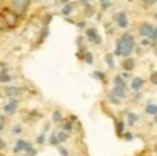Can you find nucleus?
Here are the masks:
<instances>
[{"label":"nucleus","mask_w":157,"mask_h":156,"mask_svg":"<svg viewBox=\"0 0 157 156\" xmlns=\"http://www.w3.org/2000/svg\"><path fill=\"white\" fill-rule=\"evenodd\" d=\"M0 17H2V20L5 22V25L8 26L9 31L17 30L18 25H20V20H22V17L18 16L15 11H13L9 6H2L0 8Z\"/></svg>","instance_id":"obj_1"},{"label":"nucleus","mask_w":157,"mask_h":156,"mask_svg":"<svg viewBox=\"0 0 157 156\" xmlns=\"http://www.w3.org/2000/svg\"><path fill=\"white\" fill-rule=\"evenodd\" d=\"M120 40V57H129L131 54L134 53L136 48V40H134V36L131 33H122L117 37Z\"/></svg>","instance_id":"obj_2"},{"label":"nucleus","mask_w":157,"mask_h":156,"mask_svg":"<svg viewBox=\"0 0 157 156\" xmlns=\"http://www.w3.org/2000/svg\"><path fill=\"white\" fill-rule=\"evenodd\" d=\"M83 31H85L83 36H85L86 42H89L91 45H94V47H102V45H103V37L100 36L97 26H88V28H85Z\"/></svg>","instance_id":"obj_3"},{"label":"nucleus","mask_w":157,"mask_h":156,"mask_svg":"<svg viewBox=\"0 0 157 156\" xmlns=\"http://www.w3.org/2000/svg\"><path fill=\"white\" fill-rule=\"evenodd\" d=\"M31 3H32V0H11V6L9 8H11L13 11H15L23 19L28 14V11H29Z\"/></svg>","instance_id":"obj_4"},{"label":"nucleus","mask_w":157,"mask_h":156,"mask_svg":"<svg viewBox=\"0 0 157 156\" xmlns=\"http://www.w3.org/2000/svg\"><path fill=\"white\" fill-rule=\"evenodd\" d=\"M113 22L116 23V26L119 30H126L128 26H129V19H128V14L125 11H117L113 14Z\"/></svg>","instance_id":"obj_5"},{"label":"nucleus","mask_w":157,"mask_h":156,"mask_svg":"<svg viewBox=\"0 0 157 156\" xmlns=\"http://www.w3.org/2000/svg\"><path fill=\"white\" fill-rule=\"evenodd\" d=\"M2 91H3V94H5L8 99H11V97H18V96H20L25 90H23L22 87H17V85H11V84H8V85H3Z\"/></svg>","instance_id":"obj_6"},{"label":"nucleus","mask_w":157,"mask_h":156,"mask_svg":"<svg viewBox=\"0 0 157 156\" xmlns=\"http://www.w3.org/2000/svg\"><path fill=\"white\" fill-rule=\"evenodd\" d=\"M18 108V97H11L8 102L3 105V114L5 116H14Z\"/></svg>","instance_id":"obj_7"},{"label":"nucleus","mask_w":157,"mask_h":156,"mask_svg":"<svg viewBox=\"0 0 157 156\" xmlns=\"http://www.w3.org/2000/svg\"><path fill=\"white\" fill-rule=\"evenodd\" d=\"M153 28L154 26L150 22H142L140 25H139V28H137V33H139L140 37H150L151 33H153Z\"/></svg>","instance_id":"obj_8"},{"label":"nucleus","mask_w":157,"mask_h":156,"mask_svg":"<svg viewBox=\"0 0 157 156\" xmlns=\"http://www.w3.org/2000/svg\"><path fill=\"white\" fill-rule=\"evenodd\" d=\"M49 26H42V28L39 30V37H37V43H35V47H40V45L45 43V40L49 37Z\"/></svg>","instance_id":"obj_9"},{"label":"nucleus","mask_w":157,"mask_h":156,"mask_svg":"<svg viewBox=\"0 0 157 156\" xmlns=\"http://www.w3.org/2000/svg\"><path fill=\"white\" fill-rule=\"evenodd\" d=\"M83 8V19H92V17L96 16V13H97V10H96V6L94 5H91V3H85L82 6Z\"/></svg>","instance_id":"obj_10"},{"label":"nucleus","mask_w":157,"mask_h":156,"mask_svg":"<svg viewBox=\"0 0 157 156\" xmlns=\"http://www.w3.org/2000/svg\"><path fill=\"white\" fill-rule=\"evenodd\" d=\"M136 65H137V60L134 59V57H123V60H122V70L123 71H133L134 68H136Z\"/></svg>","instance_id":"obj_11"},{"label":"nucleus","mask_w":157,"mask_h":156,"mask_svg":"<svg viewBox=\"0 0 157 156\" xmlns=\"http://www.w3.org/2000/svg\"><path fill=\"white\" fill-rule=\"evenodd\" d=\"M74 10H76V3L69 0L68 3H63V5H62V8H60V14H62L63 17H68V16H72Z\"/></svg>","instance_id":"obj_12"},{"label":"nucleus","mask_w":157,"mask_h":156,"mask_svg":"<svg viewBox=\"0 0 157 156\" xmlns=\"http://www.w3.org/2000/svg\"><path fill=\"white\" fill-rule=\"evenodd\" d=\"M113 96H116V97H119L120 100H123V99H126L128 97V93H126V88L125 87H113V90L109 91Z\"/></svg>","instance_id":"obj_13"},{"label":"nucleus","mask_w":157,"mask_h":156,"mask_svg":"<svg viewBox=\"0 0 157 156\" xmlns=\"http://www.w3.org/2000/svg\"><path fill=\"white\" fill-rule=\"evenodd\" d=\"M13 80H14V76L11 74V71L0 70V84L8 85V84H13Z\"/></svg>","instance_id":"obj_14"},{"label":"nucleus","mask_w":157,"mask_h":156,"mask_svg":"<svg viewBox=\"0 0 157 156\" xmlns=\"http://www.w3.org/2000/svg\"><path fill=\"white\" fill-rule=\"evenodd\" d=\"M143 84H145V79H142V77H131V82H129V87H131V90L133 91H140L142 90V87H143Z\"/></svg>","instance_id":"obj_15"},{"label":"nucleus","mask_w":157,"mask_h":156,"mask_svg":"<svg viewBox=\"0 0 157 156\" xmlns=\"http://www.w3.org/2000/svg\"><path fill=\"white\" fill-rule=\"evenodd\" d=\"M91 77L96 79L99 82H102V84H108V77H106V73L102 71V70H94L91 73Z\"/></svg>","instance_id":"obj_16"},{"label":"nucleus","mask_w":157,"mask_h":156,"mask_svg":"<svg viewBox=\"0 0 157 156\" xmlns=\"http://www.w3.org/2000/svg\"><path fill=\"white\" fill-rule=\"evenodd\" d=\"M29 142L25 141V139H17L15 145H14V153H25V150L28 149Z\"/></svg>","instance_id":"obj_17"},{"label":"nucleus","mask_w":157,"mask_h":156,"mask_svg":"<svg viewBox=\"0 0 157 156\" xmlns=\"http://www.w3.org/2000/svg\"><path fill=\"white\" fill-rule=\"evenodd\" d=\"M103 59H105V63H106V67L109 70H114L116 68V57H114L113 53H106Z\"/></svg>","instance_id":"obj_18"},{"label":"nucleus","mask_w":157,"mask_h":156,"mask_svg":"<svg viewBox=\"0 0 157 156\" xmlns=\"http://www.w3.org/2000/svg\"><path fill=\"white\" fill-rule=\"evenodd\" d=\"M60 130L66 131V133H72V130H74V122H71L69 119H65V121L60 122Z\"/></svg>","instance_id":"obj_19"},{"label":"nucleus","mask_w":157,"mask_h":156,"mask_svg":"<svg viewBox=\"0 0 157 156\" xmlns=\"http://www.w3.org/2000/svg\"><path fill=\"white\" fill-rule=\"evenodd\" d=\"M113 85H114V87H125V88L128 87V85H126V80H125L122 76H120V74H116V76L113 77Z\"/></svg>","instance_id":"obj_20"},{"label":"nucleus","mask_w":157,"mask_h":156,"mask_svg":"<svg viewBox=\"0 0 157 156\" xmlns=\"http://www.w3.org/2000/svg\"><path fill=\"white\" fill-rule=\"evenodd\" d=\"M145 113L150 114V116H154L157 114V104H153V102H148L145 105Z\"/></svg>","instance_id":"obj_21"},{"label":"nucleus","mask_w":157,"mask_h":156,"mask_svg":"<svg viewBox=\"0 0 157 156\" xmlns=\"http://www.w3.org/2000/svg\"><path fill=\"white\" fill-rule=\"evenodd\" d=\"M51 121H52L54 124H60V122L63 121V114H62L60 110H54L52 114H51Z\"/></svg>","instance_id":"obj_22"},{"label":"nucleus","mask_w":157,"mask_h":156,"mask_svg":"<svg viewBox=\"0 0 157 156\" xmlns=\"http://www.w3.org/2000/svg\"><path fill=\"white\" fill-rule=\"evenodd\" d=\"M82 62H83V63H86V65H92V63H94V54H92L91 51H86L85 54H83Z\"/></svg>","instance_id":"obj_23"},{"label":"nucleus","mask_w":157,"mask_h":156,"mask_svg":"<svg viewBox=\"0 0 157 156\" xmlns=\"http://www.w3.org/2000/svg\"><path fill=\"white\" fill-rule=\"evenodd\" d=\"M116 133L119 137H122V134L125 133V122L123 121H116Z\"/></svg>","instance_id":"obj_24"},{"label":"nucleus","mask_w":157,"mask_h":156,"mask_svg":"<svg viewBox=\"0 0 157 156\" xmlns=\"http://www.w3.org/2000/svg\"><path fill=\"white\" fill-rule=\"evenodd\" d=\"M52 20H54V14L52 13H46L43 16V19H42V26H49Z\"/></svg>","instance_id":"obj_25"},{"label":"nucleus","mask_w":157,"mask_h":156,"mask_svg":"<svg viewBox=\"0 0 157 156\" xmlns=\"http://www.w3.org/2000/svg\"><path fill=\"white\" fill-rule=\"evenodd\" d=\"M55 133H57V139H59L60 144H65V142L69 139V133L63 131V130H59V131H55Z\"/></svg>","instance_id":"obj_26"},{"label":"nucleus","mask_w":157,"mask_h":156,"mask_svg":"<svg viewBox=\"0 0 157 156\" xmlns=\"http://www.w3.org/2000/svg\"><path fill=\"white\" fill-rule=\"evenodd\" d=\"M74 26H76V28H77L79 31H83L85 28H88V20H86V19H83V17H82V19L76 20V25H74Z\"/></svg>","instance_id":"obj_27"},{"label":"nucleus","mask_w":157,"mask_h":156,"mask_svg":"<svg viewBox=\"0 0 157 156\" xmlns=\"http://www.w3.org/2000/svg\"><path fill=\"white\" fill-rule=\"evenodd\" d=\"M113 6H114V3L111 2V0H105V2L100 3V11H102V13H106V11L111 10Z\"/></svg>","instance_id":"obj_28"},{"label":"nucleus","mask_w":157,"mask_h":156,"mask_svg":"<svg viewBox=\"0 0 157 156\" xmlns=\"http://www.w3.org/2000/svg\"><path fill=\"white\" fill-rule=\"evenodd\" d=\"M137 121H139V116H137L136 113L128 111V125H134Z\"/></svg>","instance_id":"obj_29"},{"label":"nucleus","mask_w":157,"mask_h":156,"mask_svg":"<svg viewBox=\"0 0 157 156\" xmlns=\"http://www.w3.org/2000/svg\"><path fill=\"white\" fill-rule=\"evenodd\" d=\"M49 145H54V147H57L60 142H59V139H57V133H55V131H52L51 133V136H49Z\"/></svg>","instance_id":"obj_30"},{"label":"nucleus","mask_w":157,"mask_h":156,"mask_svg":"<svg viewBox=\"0 0 157 156\" xmlns=\"http://www.w3.org/2000/svg\"><path fill=\"white\" fill-rule=\"evenodd\" d=\"M103 26H105V33H106V36H113V34H114V26L111 25L109 22H105Z\"/></svg>","instance_id":"obj_31"},{"label":"nucleus","mask_w":157,"mask_h":156,"mask_svg":"<svg viewBox=\"0 0 157 156\" xmlns=\"http://www.w3.org/2000/svg\"><path fill=\"white\" fill-rule=\"evenodd\" d=\"M106 99L109 100V102H111V104H114V105H119L120 102H122V100H120L119 97L113 96V94H111V93H108V94H106Z\"/></svg>","instance_id":"obj_32"},{"label":"nucleus","mask_w":157,"mask_h":156,"mask_svg":"<svg viewBox=\"0 0 157 156\" xmlns=\"http://www.w3.org/2000/svg\"><path fill=\"white\" fill-rule=\"evenodd\" d=\"M11 133H13V134H20V133H23V127H22L20 124H15V125H13V128H11Z\"/></svg>","instance_id":"obj_33"},{"label":"nucleus","mask_w":157,"mask_h":156,"mask_svg":"<svg viewBox=\"0 0 157 156\" xmlns=\"http://www.w3.org/2000/svg\"><path fill=\"white\" fill-rule=\"evenodd\" d=\"M45 141H46V134H45V131H43V133H40L39 136L35 137V144H37V145H43V144H45Z\"/></svg>","instance_id":"obj_34"},{"label":"nucleus","mask_w":157,"mask_h":156,"mask_svg":"<svg viewBox=\"0 0 157 156\" xmlns=\"http://www.w3.org/2000/svg\"><path fill=\"white\" fill-rule=\"evenodd\" d=\"M85 43H86L85 36H83V34H79L77 37H76V45H77V47H82V45H85Z\"/></svg>","instance_id":"obj_35"},{"label":"nucleus","mask_w":157,"mask_h":156,"mask_svg":"<svg viewBox=\"0 0 157 156\" xmlns=\"http://www.w3.org/2000/svg\"><path fill=\"white\" fill-rule=\"evenodd\" d=\"M42 117V114L37 111V110H31L29 111V121H34V119H40Z\"/></svg>","instance_id":"obj_36"},{"label":"nucleus","mask_w":157,"mask_h":156,"mask_svg":"<svg viewBox=\"0 0 157 156\" xmlns=\"http://www.w3.org/2000/svg\"><path fill=\"white\" fill-rule=\"evenodd\" d=\"M25 153H26L28 156H35V155H37V150L32 147V144H29V145H28V149L25 150Z\"/></svg>","instance_id":"obj_37"},{"label":"nucleus","mask_w":157,"mask_h":156,"mask_svg":"<svg viewBox=\"0 0 157 156\" xmlns=\"http://www.w3.org/2000/svg\"><path fill=\"white\" fill-rule=\"evenodd\" d=\"M0 70H5V71H11V65L5 60H0Z\"/></svg>","instance_id":"obj_38"},{"label":"nucleus","mask_w":157,"mask_h":156,"mask_svg":"<svg viewBox=\"0 0 157 156\" xmlns=\"http://www.w3.org/2000/svg\"><path fill=\"white\" fill-rule=\"evenodd\" d=\"M57 149H59V153H60V156H69L68 150L65 149V147H63L62 144H59V145H57Z\"/></svg>","instance_id":"obj_39"},{"label":"nucleus","mask_w":157,"mask_h":156,"mask_svg":"<svg viewBox=\"0 0 157 156\" xmlns=\"http://www.w3.org/2000/svg\"><path fill=\"white\" fill-rule=\"evenodd\" d=\"M148 39H150L151 42H157V25L153 28V33H151V36H150Z\"/></svg>","instance_id":"obj_40"},{"label":"nucleus","mask_w":157,"mask_h":156,"mask_svg":"<svg viewBox=\"0 0 157 156\" xmlns=\"http://www.w3.org/2000/svg\"><path fill=\"white\" fill-rule=\"evenodd\" d=\"M150 82L153 85H157V71H153L151 76H150Z\"/></svg>","instance_id":"obj_41"},{"label":"nucleus","mask_w":157,"mask_h":156,"mask_svg":"<svg viewBox=\"0 0 157 156\" xmlns=\"http://www.w3.org/2000/svg\"><path fill=\"white\" fill-rule=\"evenodd\" d=\"M122 137H123L125 141H133V139H134V134L129 133V131H125V133L122 134Z\"/></svg>","instance_id":"obj_42"},{"label":"nucleus","mask_w":157,"mask_h":156,"mask_svg":"<svg viewBox=\"0 0 157 156\" xmlns=\"http://www.w3.org/2000/svg\"><path fill=\"white\" fill-rule=\"evenodd\" d=\"M120 76L128 82V80H131V71H122V73H120Z\"/></svg>","instance_id":"obj_43"},{"label":"nucleus","mask_w":157,"mask_h":156,"mask_svg":"<svg viewBox=\"0 0 157 156\" xmlns=\"http://www.w3.org/2000/svg\"><path fill=\"white\" fill-rule=\"evenodd\" d=\"M151 45V40L148 39V37H142V40H140V47H150Z\"/></svg>","instance_id":"obj_44"},{"label":"nucleus","mask_w":157,"mask_h":156,"mask_svg":"<svg viewBox=\"0 0 157 156\" xmlns=\"http://www.w3.org/2000/svg\"><path fill=\"white\" fill-rule=\"evenodd\" d=\"M140 2H142L143 5H146V6H154V5L157 3V0H140Z\"/></svg>","instance_id":"obj_45"},{"label":"nucleus","mask_w":157,"mask_h":156,"mask_svg":"<svg viewBox=\"0 0 157 156\" xmlns=\"http://www.w3.org/2000/svg\"><path fill=\"white\" fill-rule=\"evenodd\" d=\"M63 20L66 22V23H69V25H76V19H71V16H68V17H63Z\"/></svg>","instance_id":"obj_46"},{"label":"nucleus","mask_w":157,"mask_h":156,"mask_svg":"<svg viewBox=\"0 0 157 156\" xmlns=\"http://www.w3.org/2000/svg\"><path fill=\"white\" fill-rule=\"evenodd\" d=\"M5 130V114L0 116V131Z\"/></svg>","instance_id":"obj_47"},{"label":"nucleus","mask_w":157,"mask_h":156,"mask_svg":"<svg viewBox=\"0 0 157 156\" xmlns=\"http://www.w3.org/2000/svg\"><path fill=\"white\" fill-rule=\"evenodd\" d=\"M6 147V142H5V139H2V137H0V150H3Z\"/></svg>","instance_id":"obj_48"},{"label":"nucleus","mask_w":157,"mask_h":156,"mask_svg":"<svg viewBox=\"0 0 157 156\" xmlns=\"http://www.w3.org/2000/svg\"><path fill=\"white\" fill-rule=\"evenodd\" d=\"M91 2H92V0H79V5H80V6H83L85 3H91Z\"/></svg>","instance_id":"obj_49"},{"label":"nucleus","mask_w":157,"mask_h":156,"mask_svg":"<svg viewBox=\"0 0 157 156\" xmlns=\"http://www.w3.org/2000/svg\"><path fill=\"white\" fill-rule=\"evenodd\" d=\"M151 47L154 48V54L157 56V42H151Z\"/></svg>","instance_id":"obj_50"},{"label":"nucleus","mask_w":157,"mask_h":156,"mask_svg":"<svg viewBox=\"0 0 157 156\" xmlns=\"http://www.w3.org/2000/svg\"><path fill=\"white\" fill-rule=\"evenodd\" d=\"M68 2H69V0H59V3H60V5H63V3H68Z\"/></svg>","instance_id":"obj_51"},{"label":"nucleus","mask_w":157,"mask_h":156,"mask_svg":"<svg viewBox=\"0 0 157 156\" xmlns=\"http://www.w3.org/2000/svg\"><path fill=\"white\" fill-rule=\"evenodd\" d=\"M153 17H154V20H157V13H154V14H153Z\"/></svg>","instance_id":"obj_52"},{"label":"nucleus","mask_w":157,"mask_h":156,"mask_svg":"<svg viewBox=\"0 0 157 156\" xmlns=\"http://www.w3.org/2000/svg\"><path fill=\"white\" fill-rule=\"evenodd\" d=\"M153 117H154V122H156V124H157V114H154V116H153Z\"/></svg>","instance_id":"obj_53"},{"label":"nucleus","mask_w":157,"mask_h":156,"mask_svg":"<svg viewBox=\"0 0 157 156\" xmlns=\"http://www.w3.org/2000/svg\"><path fill=\"white\" fill-rule=\"evenodd\" d=\"M97 2H99V3H102V2H105V0H97Z\"/></svg>","instance_id":"obj_54"},{"label":"nucleus","mask_w":157,"mask_h":156,"mask_svg":"<svg viewBox=\"0 0 157 156\" xmlns=\"http://www.w3.org/2000/svg\"><path fill=\"white\" fill-rule=\"evenodd\" d=\"M156 152H157V145H156Z\"/></svg>","instance_id":"obj_55"},{"label":"nucleus","mask_w":157,"mask_h":156,"mask_svg":"<svg viewBox=\"0 0 157 156\" xmlns=\"http://www.w3.org/2000/svg\"><path fill=\"white\" fill-rule=\"evenodd\" d=\"M23 156H28V155H26V153H25V155H23Z\"/></svg>","instance_id":"obj_56"},{"label":"nucleus","mask_w":157,"mask_h":156,"mask_svg":"<svg viewBox=\"0 0 157 156\" xmlns=\"http://www.w3.org/2000/svg\"><path fill=\"white\" fill-rule=\"evenodd\" d=\"M35 2H40V0H35Z\"/></svg>","instance_id":"obj_57"}]
</instances>
